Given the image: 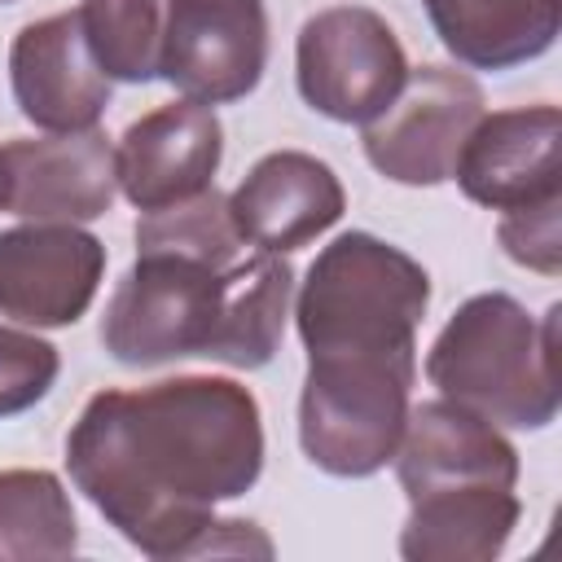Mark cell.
<instances>
[{
	"instance_id": "1",
	"label": "cell",
	"mask_w": 562,
	"mask_h": 562,
	"mask_svg": "<svg viewBox=\"0 0 562 562\" xmlns=\"http://www.w3.org/2000/svg\"><path fill=\"white\" fill-rule=\"evenodd\" d=\"M66 470L97 514L149 558L272 553L241 518H215L263 474L259 400L233 378H162L97 391L66 435Z\"/></svg>"
},
{
	"instance_id": "2",
	"label": "cell",
	"mask_w": 562,
	"mask_h": 562,
	"mask_svg": "<svg viewBox=\"0 0 562 562\" xmlns=\"http://www.w3.org/2000/svg\"><path fill=\"white\" fill-rule=\"evenodd\" d=\"M290 299L294 268L285 255L259 246L233 263L136 250V263L105 303L101 347L127 369H154L184 356L263 369L281 347Z\"/></svg>"
},
{
	"instance_id": "3",
	"label": "cell",
	"mask_w": 562,
	"mask_h": 562,
	"mask_svg": "<svg viewBox=\"0 0 562 562\" xmlns=\"http://www.w3.org/2000/svg\"><path fill=\"white\" fill-rule=\"evenodd\" d=\"M426 268L373 233L334 237L307 268L294 325L307 360H417Z\"/></svg>"
},
{
	"instance_id": "4",
	"label": "cell",
	"mask_w": 562,
	"mask_h": 562,
	"mask_svg": "<svg viewBox=\"0 0 562 562\" xmlns=\"http://www.w3.org/2000/svg\"><path fill=\"white\" fill-rule=\"evenodd\" d=\"M558 303L536 321L518 299L492 290L465 299L426 356L443 400L492 426L544 430L558 417Z\"/></svg>"
},
{
	"instance_id": "5",
	"label": "cell",
	"mask_w": 562,
	"mask_h": 562,
	"mask_svg": "<svg viewBox=\"0 0 562 562\" xmlns=\"http://www.w3.org/2000/svg\"><path fill=\"white\" fill-rule=\"evenodd\" d=\"M417 360H307L299 395L303 457L334 479L378 474L404 435Z\"/></svg>"
},
{
	"instance_id": "6",
	"label": "cell",
	"mask_w": 562,
	"mask_h": 562,
	"mask_svg": "<svg viewBox=\"0 0 562 562\" xmlns=\"http://www.w3.org/2000/svg\"><path fill=\"white\" fill-rule=\"evenodd\" d=\"M408 57L391 22L364 4L312 13L294 44L299 97L334 123H373L404 88Z\"/></svg>"
},
{
	"instance_id": "7",
	"label": "cell",
	"mask_w": 562,
	"mask_h": 562,
	"mask_svg": "<svg viewBox=\"0 0 562 562\" xmlns=\"http://www.w3.org/2000/svg\"><path fill=\"white\" fill-rule=\"evenodd\" d=\"M483 88L452 66L408 70L400 97L364 123V158L395 184L430 189L452 180L457 154L483 119Z\"/></svg>"
},
{
	"instance_id": "8",
	"label": "cell",
	"mask_w": 562,
	"mask_h": 562,
	"mask_svg": "<svg viewBox=\"0 0 562 562\" xmlns=\"http://www.w3.org/2000/svg\"><path fill=\"white\" fill-rule=\"evenodd\" d=\"M268 70L263 0H167L162 70L180 97L228 105L259 88Z\"/></svg>"
},
{
	"instance_id": "9",
	"label": "cell",
	"mask_w": 562,
	"mask_h": 562,
	"mask_svg": "<svg viewBox=\"0 0 562 562\" xmlns=\"http://www.w3.org/2000/svg\"><path fill=\"white\" fill-rule=\"evenodd\" d=\"M105 277V246L79 224H18L0 233V316L61 329L75 325Z\"/></svg>"
},
{
	"instance_id": "10",
	"label": "cell",
	"mask_w": 562,
	"mask_h": 562,
	"mask_svg": "<svg viewBox=\"0 0 562 562\" xmlns=\"http://www.w3.org/2000/svg\"><path fill=\"white\" fill-rule=\"evenodd\" d=\"M4 211L35 224H88L110 211L119 193L114 145L105 132L13 136L0 145Z\"/></svg>"
},
{
	"instance_id": "11",
	"label": "cell",
	"mask_w": 562,
	"mask_h": 562,
	"mask_svg": "<svg viewBox=\"0 0 562 562\" xmlns=\"http://www.w3.org/2000/svg\"><path fill=\"white\" fill-rule=\"evenodd\" d=\"M220 158L224 127L215 110L180 97L127 123L114 145V176L136 211H162L211 189Z\"/></svg>"
},
{
	"instance_id": "12",
	"label": "cell",
	"mask_w": 562,
	"mask_h": 562,
	"mask_svg": "<svg viewBox=\"0 0 562 562\" xmlns=\"http://www.w3.org/2000/svg\"><path fill=\"white\" fill-rule=\"evenodd\" d=\"M558 136H562L558 105H518V110L483 114L457 154L452 180L470 202L487 211H518L549 202L562 189Z\"/></svg>"
},
{
	"instance_id": "13",
	"label": "cell",
	"mask_w": 562,
	"mask_h": 562,
	"mask_svg": "<svg viewBox=\"0 0 562 562\" xmlns=\"http://www.w3.org/2000/svg\"><path fill=\"white\" fill-rule=\"evenodd\" d=\"M9 83L22 119L44 132H88L110 105V79L101 75L75 9L26 22L13 35Z\"/></svg>"
},
{
	"instance_id": "14",
	"label": "cell",
	"mask_w": 562,
	"mask_h": 562,
	"mask_svg": "<svg viewBox=\"0 0 562 562\" xmlns=\"http://www.w3.org/2000/svg\"><path fill=\"white\" fill-rule=\"evenodd\" d=\"M347 193L329 162L303 149H277L263 154L246 180L228 193V215L241 233V241L290 255L307 241H316L325 228L342 220Z\"/></svg>"
},
{
	"instance_id": "15",
	"label": "cell",
	"mask_w": 562,
	"mask_h": 562,
	"mask_svg": "<svg viewBox=\"0 0 562 562\" xmlns=\"http://www.w3.org/2000/svg\"><path fill=\"white\" fill-rule=\"evenodd\" d=\"M391 461L404 496H417L426 487H448V483H501V487L518 483L514 443L492 422H483L479 413L443 395L408 408V422Z\"/></svg>"
},
{
	"instance_id": "16",
	"label": "cell",
	"mask_w": 562,
	"mask_h": 562,
	"mask_svg": "<svg viewBox=\"0 0 562 562\" xmlns=\"http://www.w3.org/2000/svg\"><path fill=\"white\" fill-rule=\"evenodd\" d=\"M518 496L501 483H448L408 496L400 553L408 562H487L518 527Z\"/></svg>"
},
{
	"instance_id": "17",
	"label": "cell",
	"mask_w": 562,
	"mask_h": 562,
	"mask_svg": "<svg viewBox=\"0 0 562 562\" xmlns=\"http://www.w3.org/2000/svg\"><path fill=\"white\" fill-rule=\"evenodd\" d=\"M439 44L470 70H514L553 48L562 0H422Z\"/></svg>"
},
{
	"instance_id": "18",
	"label": "cell",
	"mask_w": 562,
	"mask_h": 562,
	"mask_svg": "<svg viewBox=\"0 0 562 562\" xmlns=\"http://www.w3.org/2000/svg\"><path fill=\"white\" fill-rule=\"evenodd\" d=\"M79 544V522L70 496L48 470H4L0 474V558H70Z\"/></svg>"
},
{
	"instance_id": "19",
	"label": "cell",
	"mask_w": 562,
	"mask_h": 562,
	"mask_svg": "<svg viewBox=\"0 0 562 562\" xmlns=\"http://www.w3.org/2000/svg\"><path fill=\"white\" fill-rule=\"evenodd\" d=\"M83 40L110 83H149L162 70L167 0H79Z\"/></svg>"
},
{
	"instance_id": "20",
	"label": "cell",
	"mask_w": 562,
	"mask_h": 562,
	"mask_svg": "<svg viewBox=\"0 0 562 562\" xmlns=\"http://www.w3.org/2000/svg\"><path fill=\"white\" fill-rule=\"evenodd\" d=\"M136 250H176L215 263H233L246 255V241L228 215V198L211 184L198 198H184L162 211H140L136 220Z\"/></svg>"
},
{
	"instance_id": "21",
	"label": "cell",
	"mask_w": 562,
	"mask_h": 562,
	"mask_svg": "<svg viewBox=\"0 0 562 562\" xmlns=\"http://www.w3.org/2000/svg\"><path fill=\"white\" fill-rule=\"evenodd\" d=\"M61 373V356L53 342L26 329L0 325V417L35 408Z\"/></svg>"
},
{
	"instance_id": "22",
	"label": "cell",
	"mask_w": 562,
	"mask_h": 562,
	"mask_svg": "<svg viewBox=\"0 0 562 562\" xmlns=\"http://www.w3.org/2000/svg\"><path fill=\"white\" fill-rule=\"evenodd\" d=\"M558 206L562 198L536 202V206H518V211H501L496 237L505 246V255L540 277H558L562 272V237H558Z\"/></svg>"
},
{
	"instance_id": "23",
	"label": "cell",
	"mask_w": 562,
	"mask_h": 562,
	"mask_svg": "<svg viewBox=\"0 0 562 562\" xmlns=\"http://www.w3.org/2000/svg\"><path fill=\"white\" fill-rule=\"evenodd\" d=\"M0 211H4V167H0Z\"/></svg>"
},
{
	"instance_id": "24",
	"label": "cell",
	"mask_w": 562,
	"mask_h": 562,
	"mask_svg": "<svg viewBox=\"0 0 562 562\" xmlns=\"http://www.w3.org/2000/svg\"><path fill=\"white\" fill-rule=\"evenodd\" d=\"M0 4H13V0H0Z\"/></svg>"
}]
</instances>
